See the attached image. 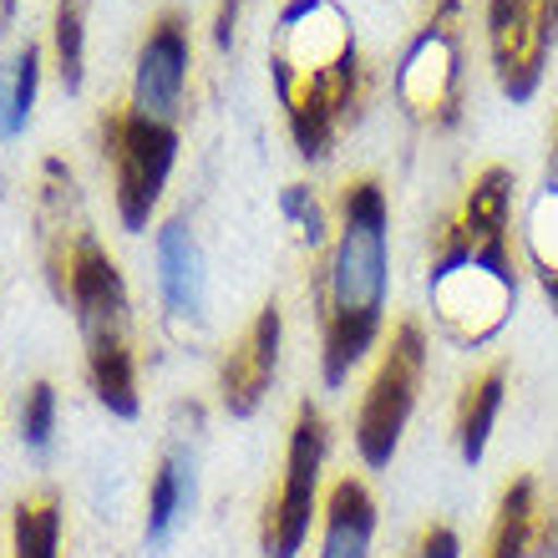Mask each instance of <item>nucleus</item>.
I'll return each instance as SVG.
<instances>
[{
    "label": "nucleus",
    "mask_w": 558,
    "mask_h": 558,
    "mask_svg": "<svg viewBox=\"0 0 558 558\" xmlns=\"http://www.w3.org/2000/svg\"><path fill=\"white\" fill-rule=\"evenodd\" d=\"M513 168L483 162L426 239V310L441 340L483 351L518 315Z\"/></svg>",
    "instance_id": "obj_1"
},
{
    "label": "nucleus",
    "mask_w": 558,
    "mask_h": 558,
    "mask_svg": "<svg viewBox=\"0 0 558 558\" xmlns=\"http://www.w3.org/2000/svg\"><path fill=\"white\" fill-rule=\"evenodd\" d=\"M269 87L305 162L330 158L366 102V57L340 0H284L269 26Z\"/></svg>",
    "instance_id": "obj_2"
},
{
    "label": "nucleus",
    "mask_w": 558,
    "mask_h": 558,
    "mask_svg": "<svg viewBox=\"0 0 558 558\" xmlns=\"http://www.w3.org/2000/svg\"><path fill=\"white\" fill-rule=\"evenodd\" d=\"M391 305V198L381 178L355 173L336 193V229L320 269V376L330 391L386 340Z\"/></svg>",
    "instance_id": "obj_3"
},
{
    "label": "nucleus",
    "mask_w": 558,
    "mask_h": 558,
    "mask_svg": "<svg viewBox=\"0 0 558 558\" xmlns=\"http://www.w3.org/2000/svg\"><path fill=\"white\" fill-rule=\"evenodd\" d=\"M401 118L422 133H452L468 107V15L462 0H432L391 72Z\"/></svg>",
    "instance_id": "obj_4"
},
{
    "label": "nucleus",
    "mask_w": 558,
    "mask_h": 558,
    "mask_svg": "<svg viewBox=\"0 0 558 558\" xmlns=\"http://www.w3.org/2000/svg\"><path fill=\"white\" fill-rule=\"evenodd\" d=\"M426 366H432V345H426L422 320H397L391 336L381 340L376 351V366L366 376V391H361V407H355V457L366 462L371 472H386L401 452V437L416 416V401H422L426 386Z\"/></svg>",
    "instance_id": "obj_5"
},
{
    "label": "nucleus",
    "mask_w": 558,
    "mask_h": 558,
    "mask_svg": "<svg viewBox=\"0 0 558 558\" xmlns=\"http://www.w3.org/2000/svg\"><path fill=\"white\" fill-rule=\"evenodd\" d=\"M325 462H330V422L315 401H300L284 441V468H279L275 493L259 513V548L265 558H300L310 533L320 529L325 513Z\"/></svg>",
    "instance_id": "obj_6"
},
{
    "label": "nucleus",
    "mask_w": 558,
    "mask_h": 558,
    "mask_svg": "<svg viewBox=\"0 0 558 558\" xmlns=\"http://www.w3.org/2000/svg\"><path fill=\"white\" fill-rule=\"evenodd\" d=\"M102 153L112 162V189H118V219L128 234H143L162 204L168 173L178 162V128L137 118L133 107H118L102 122Z\"/></svg>",
    "instance_id": "obj_7"
},
{
    "label": "nucleus",
    "mask_w": 558,
    "mask_h": 558,
    "mask_svg": "<svg viewBox=\"0 0 558 558\" xmlns=\"http://www.w3.org/2000/svg\"><path fill=\"white\" fill-rule=\"evenodd\" d=\"M558 51V0H487V57L508 102H533Z\"/></svg>",
    "instance_id": "obj_8"
},
{
    "label": "nucleus",
    "mask_w": 558,
    "mask_h": 558,
    "mask_svg": "<svg viewBox=\"0 0 558 558\" xmlns=\"http://www.w3.org/2000/svg\"><path fill=\"white\" fill-rule=\"evenodd\" d=\"M57 294L72 310L82 340L97 336H128V284H122L118 259L97 244L92 229H72L66 244L51 254Z\"/></svg>",
    "instance_id": "obj_9"
},
{
    "label": "nucleus",
    "mask_w": 558,
    "mask_h": 558,
    "mask_svg": "<svg viewBox=\"0 0 558 558\" xmlns=\"http://www.w3.org/2000/svg\"><path fill=\"white\" fill-rule=\"evenodd\" d=\"M189 61H193V36L189 21L178 11H162L147 26V41L137 51V72H133V107L137 118L178 128L183 118V97H189Z\"/></svg>",
    "instance_id": "obj_10"
},
{
    "label": "nucleus",
    "mask_w": 558,
    "mask_h": 558,
    "mask_svg": "<svg viewBox=\"0 0 558 558\" xmlns=\"http://www.w3.org/2000/svg\"><path fill=\"white\" fill-rule=\"evenodd\" d=\"M279 351H284V315L269 300V305L254 310V320L239 330V340L219 361V407L234 422H250L269 401L279 376Z\"/></svg>",
    "instance_id": "obj_11"
},
{
    "label": "nucleus",
    "mask_w": 558,
    "mask_h": 558,
    "mask_svg": "<svg viewBox=\"0 0 558 558\" xmlns=\"http://www.w3.org/2000/svg\"><path fill=\"white\" fill-rule=\"evenodd\" d=\"M153 265H158V294H162V305H168V315L198 320L208 300V269H204L198 234H193V223L183 214L158 223V234H153Z\"/></svg>",
    "instance_id": "obj_12"
},
{
    "label": "nucleus",
    "mask_w": 558,
    "mask_h": 558,
    "mask_svg": "<svg viewBox=\"0 0 558 558\" xmlns=\"http://www.w3.org/2000/svg\"><path fill=\"white\" fill-rule=\"evenodd\" d=\"M198 508V452L193 441H173L162 452L153 483H147V513H143V544L168 548L173 533L183 529Z\"/></svg>",
    "instance_id": "obj_13"
},
{
    "label": "nucleus",
    "mask_w": 558,
    "mask_h": 558,
    "mask_svg": "<svg viewBox=\"0 0 558 558\" xmlns=\"http://www.w3.org/2000/svg\"><path fill=\"white\" fill-rule=\"evenodd\" d=\"M518 234H523V259H529L538 290L558 310V112H554V128H548L544 173H538V189L529 193Z\"/></svg>",
    "instance_id": "obj_14"
},
{
    "label": "nucleus",
    "mask_w": 558,
    "mask_h": 558,
    "mask_svg": "<svg viewBox=\"0 0 558 558\" xmlns=\"http://www.w3.org/2000/svg\"><path fill=\"white\" fill-rule=\"evenodd\" d=\"M376 498L361 477H336L325 493V513L315 529V558H371L376 554Z\"/></svg>",
    "instance_id": "obj_15"
},
{
    "label": "nucleus",
    "mask_w": 558,
    "mask_h": 558,
    "mask_svg": "<svg viewBox=\"0 0 558 558\" xmlns=\"http://www.w3.org/2000/svg\"><path fill=\"white\" fill-rule=\"evenodd\" d=\"M502 401H508V361H493L462 386L457 397V412H452V441H457V457L477 468L493 447V432H498V416H502Z\"/></svg>",
    "instance_id": "obj_16"
},
{
    "label": "nucleus",
    "mask_w": 558,
    "mask_h": 558,
    "mask_svg": "<svg viewBox=\"0 0 558 558\" xmlns=\"http://www.w3.org/2000/svg\"><path fill=\"white\" fill-rule=\"evenodd\" d=\"M538 518H544L538 477L518 472L513 483L498 493L493 529H487L483 554H477V558H533V548H538Z\"/></svg>",
    "instance_id": "obj_17"
},
{
    "label": "nucleus",
    "mask_w": 558,
    "mask_h": 558,
    "mask_svg": "<svg viewBox=\"0 0 558 558\" xmlns=\"http://www.w3.org/2000/svg\"><path fill=\"white\" fill-rule=\"evenodd\" d=\"M87 376L92 391L112 416L137 422L143 412V391H137V355L128 345V336H97L87 340Z\"/></svg>",
    "instance_id": "obj_18"
},
{
    "label": "nucleus",
    "mask_w": 558,
    "mask_h": 558,
    "mask_svg": "<svg viewBox=\"0 0 558 558\" xmlns=\"http://www.w3.org/2000/svg\"><path fill=\"white\" fill-rule=\"evenodd\" d=\"M36 87H41V51L26 41L11 61H0V143H15L26 133Z\"/></svg>",
    "instance_id": "obj_19"
},
{
    "label": "nucleus",
    "mask_w": 558,
    "mask_h": 558,
    "mask_svg": "<svg viewBox=\"0 0 558 558\" xmlns=\"http://www.w3.org/2000/svg\"><path fill=\"white\" fill-rule=\"evenodd\" d=\"M61 502L57 493L21 498L11 513V558H61Z\"/></svg>",
    "instance_id": "obj_20"
},
{
    "label": "nucleus",
    "mask_w": 558,
    "mask_h": 558,
    "mask_svg": "<svg viewBox=\"0 0 558 558\" xmlns=\"http://www.w3.org/2000/svg\"><path fill=\"white\" fill-rule=\"evenodd\" d=\"M57 66L61 87L76 97L87 82V0H57Z\"/></svg>",
    "instance_id": "obj_21"
},
{
    "label": "nucleus",
    "mask_w": 558,
    "mask_h": 558,
    "mask_svg": "<svg viewBox=\"0 0 558 558\" xmlns=\"http://www.w3.org/2000/svg\"><path fill=\"white\" fill-rule=\"evenodd\" d=\"M57 386L51 381H36L21 401V447L31 457H46L51 452V441H57Z\"/></svg>",
    "instance_id": "obj_22"
},
{
    "label": "nucleus",
    "mask_w": 558,
    "mask_h": 558,
    "mask_svg": "<svg viewBox=\"0 0 558 558\" xmlns=\"http://www.w3.org/2000/svg\"><path fill=\"white\" fill-rule=\"evenodd\" d=\"M279 208H284V219L294 223L300 244H310V250H325V244H330V239H325V214L305 183H290V189L279 193Z\"/></svg>",
    "instance_id": "obj_23"
},
{
    "label": "nucleus",
    "mask_w": 558,
    "mask_h": 558,
    "mask_svg": "<svg viewBox=\"0 0 558 558\" xmlns=\"http://www.w3.org/2000/svg\"><path fill=\"white\" fill-rule=\"evenodd\" d=\"M401 558H462V538H457L452 523H426Z\"/></svg>",
    "instance_id": "obj_24"
},
{
    "label": "nucleus",
    "mask_w": 558,
    "mask_h": 558,
    "mask_svg": "<svg viewBox=\"0 0 558 558\" xmlns=\"http://www.w3.org/2000/svg\"><path fill=\"white\" fill-rule=\"evenodd\" d=\"M239 11H244V0H219V46H229L234 41V26H239Z\"/></svg>",
    "instance_id": "obj_25"
}]
</instances>
